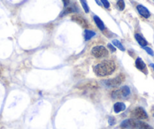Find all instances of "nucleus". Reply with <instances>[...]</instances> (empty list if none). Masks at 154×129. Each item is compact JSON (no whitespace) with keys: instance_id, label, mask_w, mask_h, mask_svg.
Returning a JSON list of instances; mask_svg holds the SVG:
<instances>
[{"instance_id":"obj_1","label":"nucleus","mask_w":154,"mask_h":129,"mask_svg":"<svg viewBox=\"0 0 154 129\" xmlns=\"http://www.w3.org/2000/svg\"><path fill=\"white\" fill-rule=\"evenodd\" d=\"M116 69V63L110 60H106L94 66V72L97 76L104 77L111 75Z\"/></svg>"},{"instance_id":"obj_2","label":"nucleus","mask_w":154,"mask_h":129,"mask_svg":"<svg viewBox=\"0 0 154 129\" xmlns=\"http://www.w3.org/2000/svg\"><path fill=\"white\" fill-rule=\"evenodd\" d=\"M91 54L97 58H101V57H106L108 55V51L105 47L98 45V46H95L92 48Z\"/></svg>"},{"instance_id":"obj_3","label":"nucleus","mask_w":154,"mask_h":129,"mask_svg":"<svg viewBox=\"0 0 154 129\" xmlns=\"http://www.w3.org/2000/svg\"><path fill=\"white\" fill-rule=\"evenodd\" d=\"M125 75H124L123 74H120V75L115 77V78L106 80L104 82L106 85L110 86V87H116V86H118L119 85V84H122L124 81V80H125Z\"/></svg>"},{"instance_id":"obj_4","label":"nucleus","mask_w":154,"mask_h":129,"mask_svg":"<svg viewBox=\"0 0 154 129\" xmlns=\"http://www.w3.org/2000/svg\"><path fill=\"white\" fill-rule=\"evenodd\" d=\"M131 115L134 118H137V119H146L148 118L146 111L142 107L135 108L131 112Z\"/></svg>"},{"instance_id":"obj_5","label":"nucleus","mask_w":154,"mask_h":129,"mask_svg":"<svg viewBox=\"0 0 154 129\" xmlns=\"http://www.w3.org/2000/svg\"><path fill=\"white\" fill-rule=\"evenodd\" d=\"M72 20L73 21H75V23H77L78 24H79L80 26H82L84 28H88L89 26L88 21L84 18L83 17H82L79 14H74L72 16Z\"/></svg>"},{"instance_id":"obj_6","label":"nucleus","mask_w":154,"mask_h":129,"mask_svg":"<svg viewBox=\"0 0 154 129\" xmlns=\"http://www.w3.org/2000/svg\"><path fill=\"white\" fill-rule=\"evenodd\" d=\"M120 126L122 129H133L137 127V122L133 119H126L121 123Z\"/></svg>"},{"instance_id":"obj_7","label":"nucleus","mask_w":154,"mask_h":129,"mask_svg":"<svg viewBox=\"0 0 154 129\" xmlns=\"http://www.w3.org/2000/svg\"><path fill=\"white\" fill-rule=\"evenodd\" d=\"M137 10L139 12V14L143 17L144 18H149V16H150V12L149 11V10L144 7L142 5H138L137 6Z\"/></svg>"},{"instance_id":"obj_8","label":"nucleus","mask_w":154,"mask_h":129,"mask_svg":"<svg viewBox=\"0 0 154 129\" xmlns=\"http://www.w3.org/2000/svg\"><path fill=\"white\" fill-rule=\"evenodd\" d=\"M113 109L115 112L119 113V112L125 110V109H126V106H125V103H122V102H118V103H116L115 104H114Z\"/></svg>"},{"instance_id":"obj_9","label":"nucleus","mask_w":154,"mask_h":129,"mask_svg":"<svg viewBox=\"0 0 154 129\" xmlns=\"http://www.w3.org/2000/svg\"><path fill=\"white\" fill-rule=\"evenodd\" d=\"M135 65L136 67L140 71H144L146 69V64H145L144 62L142 60V59L140 57H137L135 60Z\"/></svg>"},{"instance_id":"obj_10","label":"nucleus","mask_w":154,"mask_h":129,"mask_svg":"<svg viewBox=\"0 0 154 129\" xmlns=\"http://www.w3.org/2000/svg\"><path fill=\"white\" fill-rule=\"evenodd\" d=\"M134 37H135V39L137 40V42L139 43V45H141L142 47L146 46V45H147V41H146V40L145 39L143 36H141L140 34H135V35H134Z\"/></svg>"},{"instance_id":"obj_11","label":"nucleus","mask_w":154,"mask_h":129,"mask_svg":"<svg viewBox=\"0 0 154 129\" xmlns=\"http://www.w3.org/2000/svg\"><path fill=\"white\" fill-rule=\"evenodd\" d=\"M94 20L95 22L96 25H97V27L100 29V30H103L105 29V26L103 22L100 19V17H97V16H94Z\"/></svg>"},{"instance_id":"obj_12","label":"nucleus","mask_w":154,"mask_h":129,"mask_svg":"<svg viewBox=\"0 0 154 129\" xmlns=\"http://www.w3.org/2000/svg\"><path fill=\"white\" fill-rule=\"evenodd\" d=\"M119 92H120L121 97H128L130 94V88H128V86H123V87L119 90Z\"/></svg>"},{"instance_id":"obj_13","label":"nucleus","mask_w":154,"mask_h":129,"mask_svg":"<svg viewBox=\"0 0 154 129\" xmlns=\"http://www.w3.org/2000/svg\"><path fill=\"white\" fill-rule=\"evenodd\" d=\"M137 129H153L150 125L143 121H137Z\"/></svg>"},{"instance_id":"obj_14","label":"nucleus","mask_w":154,"mask_h":129,"mask_svg":"<svg viewBox=\"0 0 154 129\" xmlns=\"http://www.w3.org/2000/svg\"><path fill=\"white\" fill-rule=\"evenodd\" d=\"M94 35H95V32L94 31L89 30V29H85V32H84V36H85V40L91 39Z\"/></svg>"},{"instance_id":"obj_15","label":"nucleus","mask_w":154,"mask_h":129,"mask_svg":"<svg viewBox=\"0 0 154 129\" xmlns=\"http://www.w3.org/2000/svg\"><path fill=\"white\" fill-rule=\"evenodd\" d=\"M112 44H113V45H115V46L117 47L118 48H119V49H120L121 51H125V48H124L123 45H122V43H121L120 41H119V40H117V39L112 40Z\"/></svg>"},{"instance_id":"obj_16","label":"nucleus","mask_w":154,"mask_h":129,"mask_svg":"<svg viewBox=\"0 0 154 129\" xmlns=\"http://www.w3.org/2000/svg\"><path fill=\"white\" fill-rule=\"evenodd\" d=\"M80 2L82 4V6L83 8L84 11H85V13L89 12V7H88V4H87L86 0H80Z\"/></svg>"},{"instance_id":"obj_17","label":"nucleus","mask_w":154,"mask_h":129,"mask_svg":"<svg viewBox=\"0 0 154 129\" xmlns=\"http://www.w3.org/2000/svg\"><path fill=\"white\" fill-rule=\"evenodd\" d=\"M116 5H117L118 8L120 11H122L125 8V2H124V0H117L116 1Z\"/></svg>"},{"instance_id":"obj_18","label":"nucleus","mask_w":154,"mask_h":129,"mask_svg":"<svg viewBox=\"0 0 154 129\" xmlns=\"http://www.w3.org/2000/svg\"><path fill=\"white\" fill-rule=\"evenodd\" d=\"M73 11H74V10L72 7H66V8H65L64 11L62 12L61 17L63 15H66V14H69V13H71V12H73Z\"/></svg>"},{"instance_id":"obj_19","label":"nucleus","mask_w":154,"mask_h":129,"mask_svg":"<svg viewBox=\"0 0 154 129\" xmlns=\"http://www.w3.org/2000/svg\"><path fill=\"white\" fill-rule=\"evenodd\" d=\"M100 2L101 3L103 4V5L104 6V8H109L110 5H109V2H108V0H100Z\"/></svg>"},{"instance_id":"obj_20","label":"nucleus","mask_w":154,"mask_h":129,"mask_svg":"<svg viewBox=\"0 0 154 129\" xmlns=\"http://www.w3.org/2000/svg\"><path fill=\"white\" fill-rule=\"evenodd\" d=\"M143 48H144L145 51H146V52L149 54V55H151V56L153 55V51H152L150 48H149V47H143Z\"/></svg>"},{"instance_id":"obj_21","label":"nucleus","mask_w":154,"mask_h":129,"mask_svg":"<svg viewBox=\"0 0 154 129\" xmlns=\"http://www.w3.org/2000/svg\"><path fill=\"white\" fill-rule=\"evenodd\" d=\"M108 122H109V124H110V125H113L116 122L115 118H112V117H109V118H108Z\"/></svg>"},{"instance_id":"obj_22","label":"nucleus","mask_w":154,"mask_h":129,"mask_svg":"<svg viewBox=\"0 0 154 129\" xmlns=\"http://www.w3.org/2000/svg\"><path fill=\"white\" fill-rule=\"evenodd\" d=\"M107 47H108V48H109V49H110L112 51H116V48L113 46V45H111V44H108Z\"/></svg>"},{"instance_id":"obj_23","label":"nucleus","mask_w":154,"mask_h":129,"mask_svg":"<svg viewBox=\"0 0 154 129\" xmlns=\"http://www.w3.org/2000/svg\"><path fill=\"white\" fill-rule=\"evenodd\" d=\"M62 1H63V2L64 7H66V8L68 6V5L69 4V2H70L69 0H62Z\"/></svg>"},{"instance_id":"obj_24","label":"nucleus","mask_w":154,"mask_h":129,"mask_svg":"<svg viewBox=\"0 0 154 129\" xmlns=\"http://www.w3.org/2000/svg\"><path fill=\"white\" fill-rule=\"evenodd\" d=\"M149 66H150L152 68V69L154 70V63H150V64H149Z\"/></svg>"},{"instance_id":"obj_25","label":"nucleus","mask_w":154,"mask_h":129,"mask_svg":"<svg viewBox=\"0 0 154 129\" xmlns=\"http://www.w3.org/2000/svg\"><path fill=\"white\" fill-rule=\"evenodd\" d=\"M95 1H96V2H97V4H98V5H100V2H99L98 0H95Z\"/></svg>"}]
</instances>
